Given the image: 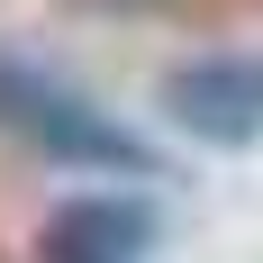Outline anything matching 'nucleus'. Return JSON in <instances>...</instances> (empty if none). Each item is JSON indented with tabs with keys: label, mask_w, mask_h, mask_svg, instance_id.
<instances>
[{
	"label": "nucleus",
	"mask_w": 263,
	"mask_h": 263,
	"mask_svg": "<svg viewBox=\"0 0 263 263\" xmlns=\"http://www.w3.org/2000/svg\"><path fill=\"white\" fill-rule=\"evenodd\" d=\"M0 136H18L27 155L64 163V173H109V182H163V145L100 109L82 82H64L54 64L36 54H9L0 46Z\"/></svg>",
	"instance_id": "1"
},
{
	"label": "nucleus",
	"mask_w": 263,
	"mask_h": 263,
	"mask_svg": "<svg viewBox=\"0 0 263 263\" xmlns=\"http://www.w3.org/2000/svg\"><path fill=\"white\" fill-rule=\"evenodd\" d=\"M163 118L191 136V145H209V155H245V145H263V54H191V64H173V73L155 82Z\"/></svg>",
	"instance_id": "2"
},
{
	"label": "nucleus",
	"mask_w": 263,
	"mask_h": 263,
	"mask_svg": "<svg viewBox=\"0 0 263 263\" xmlns=\"http://www.w3.org/2000/svg\"><path fill=\"white\" fill-rule=\"evenodd\" d=\"M155 245H163V209L145 182L73 191L36 227V263H155Z\"/></svg>",
	"instance_id": "3"
},
{
	"label": "nucleus",
	"mask_w": 263,
	"mask_h": 263,
	"mask_svg": "<svg viewBox=\"0 0 263 263\" xmlns=\"http://www.w3.org/2000/svg\"><path fill=\"white\" fill-rule=\"evenodd\" d=\"M82 9H155V0H82Z\"/></svg>",
	"instance_id": "4"
}]
</instances>
